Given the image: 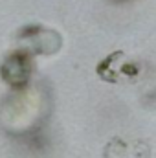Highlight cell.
Returning a JSON list of instances; mask_svg holds the SVG:
<instances>
[{"instance_id":"obj_1","label":"cell","mask_w":156,"mask_h":158,"mask_svg":"<svg viewBox=\"0 0 156 158\" xmlns=\"http://www.w3.org/2000/svg\"><path fill=\"white\" fill-rule=\"evenodd\" d=\"M33 70H35L33 55L24 48L9 52L0 63V77L13 90H24L31 81Z\"/></svg>"},{"instance_id":"obj_2","label":"cell","mask_w":156,"mask_h":158,"mask_svg":"<svg viewBox=\"0 0 156 158\" xmlns=\"http://www.w3.org/2000/svg\"><path fill=\"white\" fill-rule=\"evenodd\" d=\"M17 39L20 42L18 48L28 50L31 55H53L61 48V35L39 24H30L20 28Z\"/></svg>"},{"instance_id":"obj_3","label":"cell","mask_w":156,"mask_h":158,"mask_svg":"<svg viewBox=\"0 0 156 158\" xmlns=\"http://www.w3.org/2000/svg\"><path fill=\"white\" fill-rule=\"evenodd\" d=\"M97 77L107 83H119L123 79H132L140 74V66L123 52H112L96 66Z\"/></svg>"}]
</instances>
